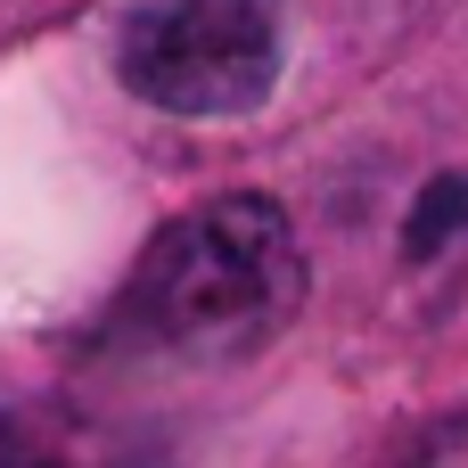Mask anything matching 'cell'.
Returning <instances> with one entry per match:
<instances>
[{"label":"cell","mask_w":468,"mask_h":468,"mask_svg":"<svg viewBox=\"0 0 468 468\" xmlns=\"http://www.w3.org/2000/svg\"><path fill=\"white\" fill-rule=\"evenodd\" d=\"M304 304V247L296 222L280 214V197H206L181 222H165L132 271V329L165 354H255L263 337H280Z\"/></svg>","instance_id":"obj_1"},{"label":"cell","mask_w":468,"mask_h":468,"mask_svg":"<svg viewBox=\"0 0 468 468\" xmlns=\"http://www.w3.org/2000/svg\"><path fill=\"white\" fill-rule=\"evenodd\" d=\"M115 82L165 115H255L280 82L271 0H140L115 33Z\"/></svg>","instance_id":"obj_2"},{"label":"cell","mask_w":468,"mask_h":468,"mask_svg":"<svg viewBox=\"0 0 468 468\" xmlns=\"http://www.w3.org/2000/svg\"><path fill=\"white\" fill-rule=\"evenodd\" d=\"M461 230H468V165H461V173H436V181L411 197V222H403V263H411V271H420V263H436Z\"/></svg>","instance_id":"obj_3"}]
</instances>
